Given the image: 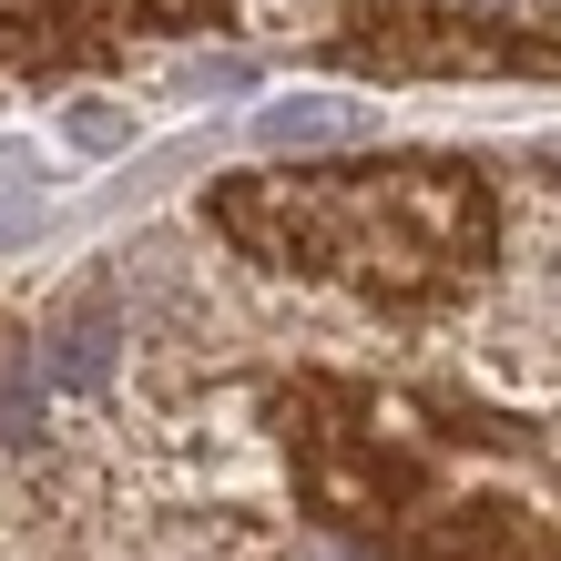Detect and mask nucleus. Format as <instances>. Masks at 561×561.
<instances>
[{
  "label": "nucleus",
  "instance_id": "3",
  "mask_svg": "<svg viewBox=\"0 0 561 561\" xmlns=\"http://www.w3.org/2000/svg\"><path fill=\"white\" fill-rule=\"evenodd\" d=\"M368 103H337V92H307V103H266V123H255V134H266L276 153H307V144H357L368 134Z\"/></svg>",
  "mask_w": 561,
  "mask_h": 561
},
{
  "label": "nucleus",
  "instance_id": "1",
  "mask_svg": "<svg viewBox=\"0 0 561 561\" xmlns=\"http://www.w3.org/2000/svg\"><path fill=\"white\" fill-rule=\"evenodd\" d=\"M327 225H347L337 266L428 276L449 255V225L470 236L480 205H470V174H439V163H419V174H327L307 194H286V236H327Z\"/></svg>",
  "mask_w": 561,
  "mask_h": 561
},
{
  "label": "nucleus",
  "instance_id": "5",
  "mask_svg": "<svg viewBox=\"0 0 561 561\" xmlns=\"http://www.w3.org/2000/svg\"><path fill=\"white\" fill-rule=\"evenodd\" d=\"M31 428H42V378L11 368L0 378V439H31Z\"/></svg>",
  "mask_w": 561,
  "mask_h": 561
},
{
  "label": "nucleus",
  "instance_id": "6",
  "mask_svg": "<svg viewBox=\"0 0 561 561\" xmlns=\"http://www.w3.org/2000/svg\"><path fill=\"white\" fill-rule=\"evenodd\" d=\"M255 82V61L245 51H205V61H184V92H245Z\"/></svg>",
  "mask_w": 561,
  "mask_h": 561
},
{
  "label": "nucleus",
  "instance_id": "4",
  "mask_svg": "<svg viewBox=\"0 0 561 561\" xmlns=\"http://www.w3.org/2000/svg\"><path fill=\"white\" fill-rule=\"evenodd\" d=\"M61 134H72L82 153H123V144H134V113H113V103H82L72 123H61Z\"/></svg>",
  "mask_w": 561,
  "mask_h": 561
},
{
  "label": "nucleus",
  "instance_id": "7",
  "mask_svg": "<svg viewBox=\"0 0 561 561\" xmlns=\"http://www.w3.org/2000/svg\"><path fill=\"white\" fill-rule=\"evenodd\" d=\"M31 236H42V215H31L21 194H0V245H31Z\"/></svg>",
  "mask_w": 561,
  "mask_h": 561
},
{
  "label": "nucleus",
  "instance_id": "2",
  "mask_svg": "<svg viewBox=\"0 0 561 561\" xmlns=\"http://www.w3.org/2000/svg\"><path fill=\"white\" fill-rule=\"evenodd\" d=\"M113 347H123L113 296H72V307L51 317V337H42V368H51V388H103Z\"/></svg>",
  "mask_w": 561,
  "mask_h": 561
}]
</instances>
